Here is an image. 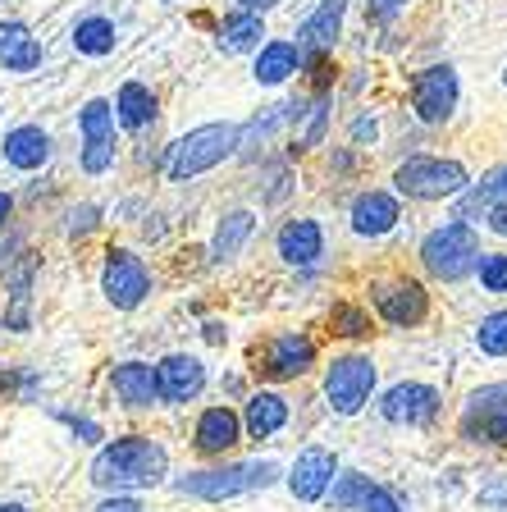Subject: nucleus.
Wrapping results in <instances>:
<instances>
[{
	"label": "nucleus",
	"mask_w": 507,
	"mask_h": 512,
	"mask_svg": "<svg viewBox=\"0 0 507 512\" xmlns=\"http://www.w3.org/2000/svg\"><path fill=\"white\" fill-rule=\"evenodd\" d=\"M169 453L147 435H124L106 444L92 462V480L106 490H151L165 480Z\"/></svg>",
	"instance_id": "nucleus-1"
},
{
	"label": "nucleus",
	"mask_w": 507,
	"mask_h": 512,
	"mask_svg": "<svg viewBox=\"0 0 507 512\" xmlns=\"http://www.w3.org/2000/svg\"><path fill=\"white\" fill-rule=\"evenodd\" d=\"M238 133H243L238 124H201V128H192L188 138H179L174 147H169V179L188 183V179H197V174L215 170L220 160H229L233 151H238Z\"/></svg>",
	"instance_id": "nucleus-2"
},
{
	"label": "nucleus",
	"mask_w": 507,
	"mask_h": 512,
	"mask_svg": "<svg viewBox=\"0 0 507 512\" xmlns=\"http://www.w3.org/2000/svg\"><path fill=\"white\" fill-rule=\"evenodd\" d=\"M275 476H279L275 462H229V467H211V471H188V476L174 480V490L206 503H220V499H233V494L265 490V485H275Z\"/></svg>",
	"instance_id": "nucleus-3"
},
{
	"label": "nucleus",
	"mask_w": 507,
	"mask_h": 512,
	"mask_svg": "<svg viewBox=\"0 0 507 512\" xmlns=\"http://www.w3.org/2000/svg\"><path fill=\"white\" fill-rule=\"evenodd\" d=\"M480 238H476V229L466 220H448V224H439V229H430L425 234V243H421V261H425V270L430 275H439V279H462V275H471V270L480 266Z\"/></svg>",
	"instance_id": "nucleus-4"
},
{
	"label": "nucleus",
	"mask_w": 507,
	"mask_h": 512,
	"mask_svg": "<svg viewBox=\"0 0 507 512\" xmlns=\"http://www.w3.org/2000/svg\"><path fill=\"white\" fill-rule=\"evenodd\" d=\"M402 197H416V202H444V197H457L466 192V170L457 160H444V156H412L402 160L398 174H393Z\"/></svg>",
	"instance_id": "nucleus-5"
},
{
	"label": "nucleus",
	"mask_w": 507,
	"mask_h": 512,
	"mask_svg": "<svg viewBox=\"0 0 507 512\" xmlns=\"http://www.w3.org/2000/svg\"><path fill=\"white\" fill-rule=\"evenodd\" d=\"M375 394V362L352 352V357H334L325 371V398L338 416H357Z\"/></svg>",
	"instance_id": "nucleus-6"
},
{
	"label": "nucleus",
	"mask_w": 507,
	"mask_h": 512,
	"mask_svg": "<svg viewBox=\"0 0 507 512\" xmlns=\"http://www.w3.org/2000/svg\"><path fill=\"white\" fill-rule=\"evenodd\" d=\"M457 96H462V87H457L453 64H430V69H421L412 78V110L425 124H444L457 110Z\"/></svg>",
	"instance_id": "nucleus-7"
},
{
	"label": "nucleus",
	"mask_w": 507,
	"mask_h": 512,
	"mask_svg": "<svg viewBox=\"0 0 507 512\" xmlns=\"http://www.w3.org/2000/svg\"><path fill=\"white\" fill-rule=\"evenodd\" d=\"M101 288H106V298L115 302L119 311H133L151 293V275H147V266H142V256L124 252V247H110Z\"/></svg>",
	"instance_id": "nucleus-8"
},
{
	"label": "nucleus",
	"mask_w": 507,
	"mask_h": 512,
	"mask_svg": "<svg viewBox=\"0 0 507 512\" xmlns=\"http://www.w3.org/2000/svg\"><path fill=\"white\" fill-rule=\"evenodd\" d=\"M434 412H439V389L416 380L393 384L389 394L380 398V416L393 421V426H425V421H434Z\"/></svg>",
	"instance_id": "nucleus-9"
},
{
	"label": "nucleus",
	"mask_w": 507,
	"mask_h": 512,
	"mask_svg": "<svg viewBox=\"0 0 507 512\" xmlns=\"http://www.w3.org/2000/svg\"><path fill=\"white\" fill-rule=\"evenodd\" d=\"M375 307H380V316L389 320V325L412 330V325H421L425 320V311H430V293H425L416 279H398V284L375 288Z\"/></svg>",
	"instance_id": "nucleus-10"
},
{
	"label": "nucleus",
	"mask_w": 507,
	"mask_h": 512,
	"mask_svg": "<svg viewBox=\"0 0 507 512\" xmlns=\"http://www.w3.org/2000/svg\"><path fill=\"white\" fill-rule=\"evenodd\" d=\"M311 362H316V343H311L307 334H279V339H270V348H265L256 371H261L265 380H297V375L311 371Z\"/></svg>",
	"instance_id": "nucleus-11"
},
{
	"label": "nucleus",
	"mask_w": 507,
	"mask_h": 512,
	"mask_svg": "<svg viewBox=\"0 0 507 512\" xmlns=\"http://www.w3.org/2000/svg\"><path fill=\"white\" fill-rule=\"evenodd\" d=\"M334 476H338V462L329 448H302L293 462V476H288V490H293V499L316 503V499H325Z\"/></svg>",
	"instance_id": "nucleus-12"
},
{
	"label": "nucleus",
	"mask_w": 507,
	"mask_h": 512,
	"mask_svg": "<svg viewBox=\"0 0 507 512\" xmlns=\"http://www.w3.org/2000/svg\"><path fill=\"white\" fill-rule=\"evenodd\" d=\"M156 384H160V398L169 403H192V398L206 389V366L188 352H169L165 362L156 366Z\"/></svg>",
	"instance_id": "nucleus-13"
},
{
	"label": "nucleus",
	"mask_w": 507,
	"mask_h": 512,
	"mask_svg": "<svg viewBox=\"0 0 507 512\" xmlns=\"http://www.w3.org/2000/svg\"><path fill=\"white\" fill-rule=\"evenodd\" d=\"M402 206L393 192H361L352 202V234L357 238H384L389 229H398Z\"/></svg>",
	"instance_id": "nucleus-14"
},
{
	"label": "nucleus",
	"mask_w": 507,
	"mask_h": 512,
	"mask_svg": "<svg viewBox=\"0 0 507 512\" xmlns=\"http://www.w3.org/2000/svg\"><path fill=\"white\" fill-rule=\"evenodd\" d=\"M343 14H348V0H320V10L311 19H302V28H297V51L325 55L334 46L338 28H343Z\"/></svg>",
	"instance_id": "nucleus-15"
},
{
	"label": "nucleus",
	"mask_w": 507,
	"mask_h": 512,
	"mask_svg": "<svg viewBox=\"0 0 507 512\" xmlns=\"http://www.w3.org/2000/svg\"><path fill=\"white\" fill-rule=\"evenodd\" d=\"M243 439V416L233 412V407H206L197 416V448L201 453H229L233 444Z\"/></svg>",
	"instance_id": "nucleus-16"
},
{
	"label": "nucleus",
	"mask_w": 507,
	"mask_h": 512,
	"mask_svg": "<svg viewBox=\"0 0 507 512\" xmlns=\"http://www.w3.org/2000/svg\"><path fill=\"white\" fill-rule=\"evenodd\" d=\"M279 256L288 266H316L325 256V234H320L316 220H288L279 229Z\"/></svg>",
	"instance_id": "nucleus-17"
},
{
	"label": "nucleus",
	"mask_w": 507,
	"mask_h": 512,
	"mask_svg": "<svg viewBox=\"0 0 507 512\" xmlns=\"http://www.w3.org/2000/svg\"><path fill=\"white\" fill-rule=\"evenodd\" d=\"M46 160H51V138H46V128L23 124V128H10V133H5V165H14V170H42Z\"/></svg>",
	"instance_id": "nucleus-18"
},
{
	"label": "nucleus",
	"mask_w": 507,
	"mask_h": 512,
	"mask_svg": "<svg viewBox=\"0 0 507 512\" xmlns=\"http://www.w3.org/2000/svg\"><path fill=\"white\" fill-rule=\"evenodd\" d=\"M110 389L119 394V403L128 407H151L160 398V384H156V371L147 362H124L110 371Z\"/></svg>",
	"instance_id": "nucleus-19"
},
{
	"label": "nucleus",
	"mask_w": 507,
	"mask_h": 512,
	"mask_svg": "<svg viewBox=\"0 0 507 512\" xmlns=\"http://www.w3.org/2000/svg\"><path fill=\"white\" fill-rule=\"evenodd\" d=\"M0 64L10 74H28V69L42 64V46L23 23H0Z\"/></svg>",
	"instance_id": "nucleus-20"
},
{
	"label": "nucleus",
	"mask_w": 507,
	"mask_h": 512,
	"mask_svg": "<svg viewBox=\"0 0 507 512\" xmlns=\"http://www.w3.org/2000/svg\"><path fill=\"white\" fill-rule=\"evenodd\" d=\"M288 426V398L270 394V389H261V394L247 398V412H243V430L256 439H270L275 430Z\"/></svg>",
	"instance_id": "nucleus-21"
},
{
	"label": "nucleus",
	"mask_w": 507,
	"mask_h": 512,
	"mask_svg": "<svg viewBox=\"0 0 507 512\" xmlns=\"http://www.w3.org/2000/svg\"><path fill=\"white\" fill-rule=\"evenodd\" d=\"M457 197H462V202H457V220H476V215H489L494 206H507V165L489 170L476 188L457 192Z\"/></svg>",
	"instance_id": "nucleus-22"
},
{
	"label": "nucleus",
	"mask_w": 507,
	"mask_h": 512,
	"mask_svg": "<svg viewBox=\"0 0 507 512\" xmlns=\"http://www.w3.org/2000/svg\"><path fill=\"white\" fill-rule=\"evenodd\" d=\"M302 69V51H297V42H265L261 46V55H256V83H265V87H279V83H288V78Z\"/></svg>",
	"instance_id": "nucleus-23"
},
{
	"label": "nucleus",
	"mask_w": 507,
	"mask_h": 512,
	"mask_svg": "<svg viewBox=\"0 0 507 512\" xmlns=\"http://www.w3.org/2000/svg\"><path fill=\"white\" fill-rule=\"evenodd\" d=\"M261 37H265V23H261V14H247V10H238V14H229V19L220 23V46L229 55H243V51H256L261 46Z\"/></svg>",
	"instance_id": "nucleus-24"
},
{
	"label": "nucleus",
	"mask_w": 507,
	"mask_h": 512,
	"mask_svg": "<svg viewBox=\"0 0 507 512\" xmlns=\"http://www.w3.org/2000/svg\"><path fill=\"white\" fill-rule=\"evenodd\" d=\"M115 119L124 128H147L151 119H156V96H151V87H142V83H124V87H119Z\"/></svg>",
	"instance_id": "nucleus-25"
},
{
	"label": "nucleus",
	"mask_w": 507,
	"mask_h": 512,
	"mask_svg": "<svg viewBox=\"0 0 507 512\" xmlns=\"http://www.w3.org/2000/svg\"><path fill=\"white\" fill-rule=\"evenodd\" d=\"M252 229H256V215L252 211H229L220 220V229H215L211 256H215V261H233V256L243 252L247 238H252Z\"/></svg>",
	"instance_id": "nucleus-26"
},
{
	"label": "nucleus",
	"mask_w": 507,
	"mask_h": 512,
	"mask_svg": "<svg viewBox=\"0 0 507 512\" xmlns=\"http://www.w3.org/2000/svg\"><path fill=\"white\" fill-rule=\"evenodd\" d=\"M462 435L476 444H507V407H480L462 416Z\"/></svg>",
	"instance_id": "nucleus-27"
},
{
	"label": "nucleus",
	"mask_w": 507,
	"mask_h": 512,
	"mask_svg": "<svg viewBox=\"0 0 507 512\" xmlns=\"http://www.w3.org/2000/svg\"><path fill=\"white\" fill-rule=\"evenodd\" d=\"M74 46L83 55H110L115 51V23L92 14V19H78L74 23Z\"/></svg>",
	"instance_id": "nucleus-28"
},
{
	"label": "nucleus",
	"mask_w": 507,
	"mask_h": 512,
	"mask_svg": "<svg viewBox=\"0 0 507 512\" xmlns=\"http://www.w3.org/2000/svg\"><path fill=\"white\" fill-rule=\"evenodd\" d=\"M78 128H83V142L96 147V142H115V106L110 101H87L83 115H78Z\"/></svg>",
	"instance_id": "nucleus-29"
},
{
	"label": "nucleus",
	"mask_w": 507,
	"mask_h": 512,
	"mask_svg": "<svg viewBox=\"0 0 507 512\" xmlns=\"http://www.w3.org/2000/svg\"><path fill=\"white\" fill-rule=\"evenodd\" d=\"M329 508H338V512H352V508H361L366 503V494H370V476H361V471H343V476H334L329 480Z\"/></svg>",
	"instance_id": "nucleus-30"
},
{
	"label": "nucleus",
	"mask_w": 507,
	"mask_h": 512,
	"mask_svg": "<svg viewBox=\"0 0 507 512\" xmlns=\"http://www.w3.org/2000/svg\"><path fill=\"white\" fill-rule=\"evenodd\" d=\"M476 343H480V352H489V357H507V311H489V316L480 320Z\"/></svg>",
	"instance_id": "nucleus-31"
},
{
	"label": "nucleus",
	"mask_w": 507,
	"mask_h": 512,
	"mask_svg": "<svg viewBox=\"0 0 507 512\" xmlns=\"http://www.w3.org/2000/svg\"><path fill=\"white\" fill-rule=\"evenodd\" d=\"M329 325H334V334H343V339H366L370 334V316L361 307H352V302H338Z\"/></svg>",
	"instance_id": "nucleus-32"
},
{
	"label": "nucleus",
	"mask_w": 507,
	"mask_h": 512,
	"mask_svg": "<svg viewBox=\"0 0 507 512\" xmlns=\"http://www.w3.org/2000/svg\"><path fill=\"white\" fill-rule=\"evenodd\" d=\"M480 284L485 293H507V256H480Z\"/></svg>",
	"instance_id": "nucleus-33"
},
{
	"label": "nucleus",
	"mask_w": 507,
	"mask_h": 512,
	"mask_svg": "<svg viewBox=\"0 0 507 512\" xmlns=\"http://www.w3.org/2000/svg\"><path fill=\"white\" fill-rule=\"evenodd\" d=\"M480 407H507V380L476 389V394H471V403H466V412H480Z\"/></svg>",
	"instance_id": "nucleus-34"
},
{
	"label": "nucleus",
	"mask_w": 507,
	"mask_h": 512,
	"mask_svg": "<svg viewBox=\"0 0 507 512\" xmlns=\"http://www.w3.org/2000/svg\"><path fill=\"white\" fill-rule=\"evenodd\" d=\"M361 512H407V508H402L398 494L380 490V485H370V494H366V503H361Z\"/></svg>",
	"instance_id": "nucleus-35"
},
{
	"label": "nucleus",
	"mask_w": 507,
	"mask_h": 512,
	"mask_svg": "<svg viewBox=\"0 0 507 512\" xmlns=\"http://www.w3.org/2000/svg\"><path fill=\"white\" fill-rule=\"evenodd\" d=\"M325 110H329V101L320 96L316 106H311V124H307V133H302V147H316L320 142V133H325Z\"/></svg>",
	"instance_id": "nucleus-36"
},
{
	"label": "nucleus",
	"mask_w": 507,
	"mask_h": 512,
	"mask_svg": "<svg viewBox=\"0 0 507 512\" xmlns=\"http://www.w3.org/2000/svg\"><path fill=\"white\" fill-rule=\"evenodd\" d=\"M480 508L507 512V485H489V490H480Z\"/></svg>",
	"instance_id": "nucleus-37"
},
{
	"label": "nucleus",
	"mask_w": 507,
	"mask_h": 512,
	"mask_svg": "<svg viewBox=\"0 0 507 512\" xmlns=\"http://www.w3.org/2000/svg\"><path fill=\"white\" fill-rule=\"evenodd\" d=\"M402 5H407V0H370V14H375V19H393Z\"/></svg>",
	"instance_id": "nucleus-38"
},
{
	"label": "nucleus",
	"mask_w": 507,
	"mask_h": 512,
	"mask_svg": "<svg viewBox=\"0 0 507 512\" xmlns=\"http://www.w3.org/2000/svg\"><path fill=\"white\" fill-rule=\"evenodd\" d=\"M92 224H96V211H92V206H83V211H74V234H87Z\"/></svg>",
	"instance_id": "nucleus-39"
},
{
	"label": "nucleus",
	"mask_w": 507,
	"mask_h": 512,
	"mask_svg": "<svg viewBox=\"0 0 507 512\" xmlns=\"http://www.w3.org/2000/svg\"><path fill=\"white\" fill-rule=\"evenodd\" d=\"M489 229H494V234H507V206H494V211H489Z\"/></svg>",
	"instance_id": "nucleus-40"
},
{
	"label": "nucleus",
	"mask_w": 507,
	"mask_h": 512,
	"mask_svg": "<svg viewBox=\"0 0 507 512\" xmlns=\"http://www.w3.org/2000/svg\"><path fill=\"white\" fill-rule=\"evenodd\" d=\"M238 5H243L247 14H265V10H275L279 0H238Z\"/></svg>",
	"instance_id": "nucleus-41"
},
{
	"label": "nucleus",
	"mask_w": 507,
	"mask_h": 512,
	"mask_svg": "<svg viewBox=\"0 0 507 512\" xmlns=\"http://www.w3.org/2000/svg\"><path fill=\"white\" fill-rule=\"evenodd\" d=\"M352 138H357V142L375 138V119H357V128H352Z\"/></svg>",
	"instance_id": "nucleus-42"
},
{
	"label": "nucleus",
	"mask_w": 507,
	"mask_h": 512,
	"mask_svg": "<svg viewBox=\"0 0 507 512\" xmlns=\"http://www.w3.org/2000/svg\"><path fill=\"white\" fill-rule=\"evenodd\" d=\"M74 430H78V435H83V439H101V430H96L92 421H74Z\"/></svg>",
	"instance_id": "nucleus-43"
},
{
	"label": "nucleus",
	"mask_w": 507,
	"mask_h": 512,
	"mask_svg": "<svg viewBox=\"0 0 507 512\" xmlns=\"http://www.w3.org/2000/svg\"><path fill=\"white\" fill-rule=\"evenodd\" d=\"M10 211H14V202H10V192H0V224L10 220Z\"/></svg>",
	"instance_id": "nucleus-44"
},
{
	"label": "nucleus",
	"mask_w": 507,
	"mask_h": 512,
	"mask_svg": "<svg viewBox=\"0 0 507 512\" xmlns=\"http://www.w3.org/2000/svg\"><path fill=\"white\" fill-rule=\"evenodd\" d=\"M0 512H28L23 503H0Z\"/></svg>",
	"instance_id": "nucleus-45"
},
{
	"label": "nucleus",
	"mask_w": 507,
	"mask_h": 512,
	"mask_svg": "<svg viewBox=\"0 0 507 512\" xmlns=\"http://www.w3.org/2000/svg\"><path fill=\"white\" fill-rule=\"evenodd\" d=\"M503 87H507V69H503Z\"/></svg>",
	"instance_id": "nucleus-46"
}]
</instances>
